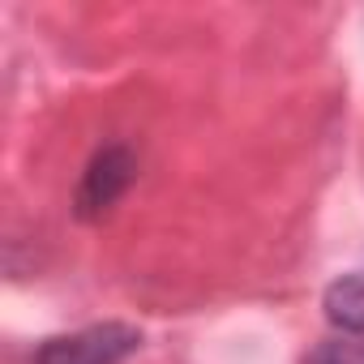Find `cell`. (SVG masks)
I'll return each instance as SVG.
<instances>
[{
	"label": "cell",
	"mask_w": 364,
	"mask_h": 364,
	"mask_svg": "<svg viewBox=\"0 0 364 364\" xmlns=\"http://www.w3.org/2000/svg\"><path fill=\"white\" fill-rule=\"evenodd\" d=\"M321 309H326V321L343 334H364V270H351L343 279H334L321 296Z\"/></svg>",
	"instance_id": "cell-3"
},
{
	"label": "cell",
	"mask_w": 364,
	"mask_h": 364,
	"mask_svg": "<svg viewBox=\"0 0 364 364\" xmlns=\"http://www.w3.org/2000/svg\"><path fill=\"white\" fill-rule=\"evenodd\" d=\"M309 364H364V343H355L351 334L347 338H330V343L313 347Z\"/></svg>",
	"instance_id": "cell-4"
},
{
	"label": "cell",
	"mask_w": 364,
	"mask_h": 364,
	"mask_svg": "<svg viewBox=\"0 0 364 364\" xmlns=\"http://www.w3.org/2000/svg\"><path fill=\"white\" fill-rule=\"evenodd\" d=\"M141 347V334L124 321H99L73 334H56L35 351V364H124Z\"/></svg>",
	"instance_id": "cell-1"
},
{
	"label": "cell",
	"mask_w": 364,
	"mask_h": 364,
	"mask_svg": "<svg viewBox=\"0 0 364 364\" xmlns=\"http://www.w3.org/2000/svg\"><path fill=\"white\" fill-rule=\"evenodd\" d=\"M133 176H137V159H133V150H129L124 141H112V146L95 150V159H90L86 171H82L77 198H73L77 219H86V223L103 219V215L129 193Z\"/></svg>",
	"instance_id": "cell-2"
}]
</instances>
